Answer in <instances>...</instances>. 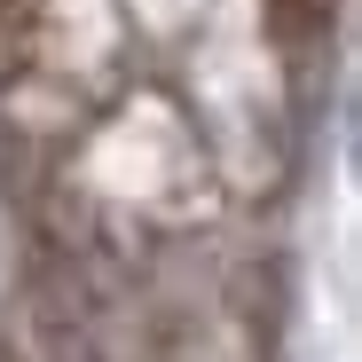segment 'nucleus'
Instances as JSON below:
<instances>
[{
    "mask_svg": "<svg viewBox=\"0 0 362 362\" xmlns=\"http://www.w3.org/2000/svg\"><path fill=\"white\" fill-rule=\"evenodd\" d=\"M24 16H32V0H0V32H16Z\"/></svg>",
    "mask_w": 362,
    "mask_h": 362,
    "instance_id": "nucleus-1",
    "label": "nucleus"
}]
</instances>
